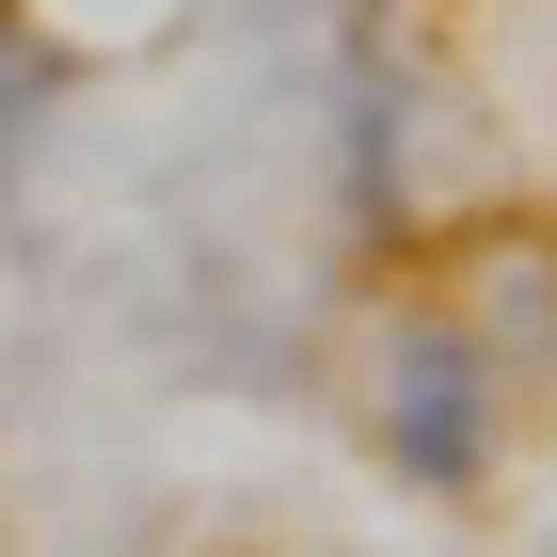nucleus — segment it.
Returning <instances> with one entry per match:
<instances>
[{
  "instance_id": "nucleus-3",
  "label": "nucleus",
  "mask_w": 557,
  "mask_h": 557,
  "mask_svg": "<svg viewBox=\"0 0 557 557\" xmlns=\"http://www.w3.org/2000/svg\"><path fill=\"white\" fill-rule=\"evenodd\" d=\"M48 96H64V48H16V33H0V208H16V160H33Z\"/></svg>"
},
{
  "instance_id": "nucleus-2",
  "label": "nucleus",
  "mask_w": 557,
  "mask_h": 557,
  "mask_svg": "<svg viewBox=\"0 0 557 557\" xmlns=\"http://www.w3.org/2000/svg\"><path fill=\"white\" fill-rule=\"evenodd\" d=\"M478 350L525 367V383H557V256H525L510 287H494V335H478Z\"/></svg>"
},
{
  "instance_id": "nucleus-1",
  "label": "nucleus",
  "mask_w": 557,
  "mask_h": 557,
  "mask_svg": "<svg viewBox=\"0 0 557 557\" xmlns=\"http://www.w3.org/2000/svg\"><path fill=\"white\" fill-rule=\"evenodd\" d=\"M367 462L430 510H478L494 462H510V367L478 350V319L446 302H398L383 335H367Z\"/></svg>"
}]
</instances>
